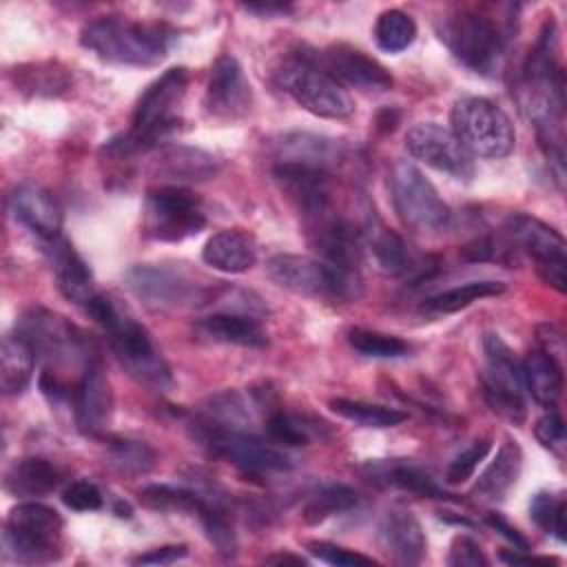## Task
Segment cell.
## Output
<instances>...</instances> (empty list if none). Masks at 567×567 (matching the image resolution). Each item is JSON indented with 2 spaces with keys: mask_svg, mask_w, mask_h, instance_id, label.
<instances>
[{
  "mask_svg": "<svg viewBox=\"0 0 567 567\" xmlns=\"http://www.w3.org/2000/svg\"><path fill=\"white\" fill-rule=\"evenodd\" d=\"M441 518L447 523H456V525H465V527H474L472 520H467L465 516H452V512H441Z\"/></svg>",
  "mask_w": 567,
  "mask_h": 567,
  "instance_id": "54",
  "label": "cell"
},
{
  "mask_svg": "<svg viewBox=\"0 0 567 567\" xmlns=\"http://www.w3.org/2000/svg\"><path fill=\"white\" fill-rule=\"evenodd\" d=\"M268 277L297 295L354 301L361 297V277L354 268L334 266L306 255H272L266 264Z\"/></svg>",
  "mask_w": 567,
  "mask_h": 567,
  "instance_id": "7",
  "label": "cell"
},
{
  "mask_svg": "<svg viewBox=\"0 0 567 567\" xmlns=\"http://www.w3.org/2000/svg\"><path fill=\"white\" fill-rule=\"evenodd\" d=\"M370 252L377 266L394 277L423 279L436 270V261L430 255H421L401 235L388 228L370 233Z\"/></svg>",
  "mask_w": 567,
  "mask_h": 567,
  "instance_id": "21",
  "label": "cell"
},
{
  "mask_svg": "<svg viewBox=\"0 0 567 567\" xmlns=\"http://www.w3.org/2000/svg\"><path fill=\"white\" fill-rule=\"evenodd\" d=\"M556 22L543 24L540 38L529 53L523 80L518 86V102L525 117L536 126L547 153L563 164V115H565V78L556 58Z\"/></svg>",
  "mask_w": 567,
  "mask_h": 567,
  "instance_id": "1",
  "label": "cell"
},
{
  "mask_svg": "<svg viewBox=\"0 0 567 567\" xmlns=\"http://www.w3.org/2000/svg\"><path fill=\"white\" fill-rule=\"evenodd\" d=\"M505 230L520 250L534 257L543 281L556 288L558 292H565L567 252H565L563 235L549 224L525 213L509 215L505 219Z\"/></svg>",
  "mask_w": 567,
  "mask_h": 567,
  "instance_id": "14",
  "label": "cell"
},
{
  "mask_svg": "<svg viewBox=\"0 0 567 567\" xmlns=\"http://www.w3.org/2000/svg\"><path fill=\"white\" fill-rule=\"evenodd\" d=\"M9 213L18 224L44 241L60 237L62 208L55 197L40 186L22 184L13 188L9 195Z\"/></svg>",
  "mask_w": 567,
  "mask_h": 567,
  "instance_id": "20",
  "label": "cell"
},
{
  "mask_svg": "<svg viewBox=\"0 0 567 567\" xmlns=\"http://www.w3.org/2000/svg\"><path fill=\"white\" fill-rule=\"evenodd\" d=\"M62 503L75 512H93L102 507V492L91 481H73L62 492Z\"/></svg>",
  "mask_w": 567,
  "mask_h": 567,
  "instance_id": "43",
  "label": "cell"
},
{
  "mask_svg": "<svg viewBox=\"0 0 567 567\" xmlns=\"http://www.w3.org/2000/svg\"><path fill=\"white\" fill-rule=\"evenodd\" d=\"M35 350L33 346L16 334H7L2 339V350H0V390L7 396L20 394L31 377H33V365H35Z\"/></svg>",
  "mask_w": 567,
  "mask_h": 567,
  "instance_id": "31",
  "label": "cell"
},
{
  "mask_svg": "<svg viewBox=\"0 0 567 567\" xmlns=\"http://www.w3.org/2000/svg\"><path fill=\"white\" fill-rule=\"evenodd\" d=\"M534 434L538 439V443L543 447H547L549 452H554L558 458L565 456V423L560 419L558 412H547L545 416H540L536 421V427H534Z\"/></svg>",
  "mask_w": 567,
  "mask_h": 567,
  "instance_id": "44",
  "label": "cell"
},
{
  "mask_svg": "<svg viewBox=\"0 0 567 567\" xmlns=\"http://www.w3.org/2000/svg\"><path fill=\"white\" fill-rule=\"evenodd\" d=\"M379 543L399 565H419L425 556V534L410 509H390L379 523Z\"/></svg>",
  "mask_w": 567,
  "mask_h": 567,
  "instance_id": "22",
  "label": "cell"
},
{
  "mask_svg": "<svg viewBox=\"0 0 567 567\" xmlns=\"http://www.w3.org/2000/svg\"><path fill=\"white\" fill-rule=\"evenodd\" d=\"M408 153L441 173L456 179H470L474 175V159L470 151L458 142L452 128L436 122H419L405 133Z\"/></svg>",
  "mask_w": 567,
  "mask_h": 567,
  "instance_id": "16",
  "label": "cell"
},
{
  "mask_svg": "<svg viewBox=\"0 0 567 567\" xmlns=\"http://www.w3.org/2000/svg\"><path fill=\"white\" fill-rule=\"evenodd\" d=\"M485 523H487L492 529H496L503 538H507V540L514 545V549H518V551H527V549H529V540H527L514 525H509L501 514L489 512V514L485 516Z\"/></svg>",
  "mask_w": 567,
  "mask_h": 567,
  "instance_id": "48",
  "label": "cell"
},
{
  "mask_svg": "<svg viewBox=\"0 0 567 567\" xmlns=\"http://www.w3.org/2000/svg\"><path fill=\"white\" fill-rule=\"evenodd\" d=\"M560 498L556 501L554 494H547V492H538L532 503H529V516L532 520L545 529L547 534H551V525H554V514H556V507H558Z\"/></svg>",
  "mask_w": 567,
  "mask_h": 567,
  "instance_id": "46",
  "label": "cell"
},
{
  "mask_svg": "<svg viewBox=\"0 0 567 567\" xmlns=\"http://www.w3.org/2000/svg\"><path fill=\"white\" fill-rule=\"evenodd\" d=\"M436 33L450 53L467 69L494 75L503 66L507 35L487 16L470 9H461L441 16L436 22Z\"/></svg>",
  "mask_w": 567,
  "mask_h": 567,
  "instance_id": "6",
  "label": "cell"
},
{
  "mask_svg": "<svg viewBox=\"0 0 567 567\" xmlns=\"http://www.w3.org/2000/svg\"><path fill=\"white\" fill-rule=\"evenodd\" d=\"M215 155L193 146H166L157 153L155 173L173 182H202L217 173Z\"/></svg>",
  "mask_w": 567,
  "mask_h": 567,
  "instance_id": "28",
  "label": "cell"
},
{
  "mask_svg": "<svg viewBox=\"0 0 567 567\" xmlns=\"http://www.w3.org/2000/svg\"><path fill=\"white\" fill-rule=\"evenodd\" d=\"M272 82L317 117L341 120L354 111L352 97L317 64L315 51H290L275 64Z\"/></svg>",
  "mask_w": 567,
  "mask_h": 567,
  "instance_id": "4",
  "label": "cell"
},
{
  "mask_svg": "<svg viewBox=\"0 0 567 567\" xmlns=\"http://www.w3.org/2000/svg\"><path fill=\"white\" fill-rule=\"evenodd\" d=\"M308 551L312 556H317L319 560H323L328 565H337V567H357V565H374L377 563L370 556H363L359 551H352V549H346L341 545L326 543V540L308 543Z\"/></svg>",
  "mask_w": 567,
  "mask_h": 567,
  "instance_id": "42",
  "label": "cell"
},
{
  "mask_svg": "<svg viewBox=\"0 0 567 567\" xmlns=\"http://www.w3.org/2000/svg\"><path fill=\"white\" fill-rule=\"evenodd\" d=\"M392 202L408 228L434 233L447 226L450 206L439 197L430 179L408 159H399L390 175Z\"/></svg>",
  "mask_w": 567,
  "mask_h": 567,
  "instance_id": "11",
  "label": "cell"
},
{
  "mask_svg": "<svg viewBox=\"0 0 567 567\" xmlns=\"http://www.w3.org/2000/svg\"><path fill=\"white\" fill-rule=\"evenodd\" d=\"M330 410L339 414L341 419H348L361 427H394L401 425L408 419V412L388 408V405H377V403H365V401H352V399H332Z\"/></svg>",
  "mask_w": 567,
  "mask_h": 567,
  "instance_id": "35",
  "label": "cell"
},
{
  "mask_svg": "<svg viewBox=\"0 0 567 567\" xmlns=\"http://www.w3.org/2000/svg\"><path fill=\"white\" fill-rule=\"evenodd\" d=\"M195 439L208 447L215 456L235 465L246 474H272L288 472L292 467L290 456L252 436L246 430H233L217 425L213 421H202L195 425Z\"/></svg>",
  "mask_w": 567,
  "mask_h": 567,
  "instance_id": "10",
  "label": "cell"
},
{
  "mask_svg": "<svg viewBox=\"0 0 567 567\" xmlns=\"http://www.w3.org/2000/svg\"><path fill=\"white\" fill-rule=\"evenodd\" d=\"M47 244H49V255H51V264H53V272H55L60 292L69 301L84 308L89 303V299L95 295L89 266L84 264V259L73 250V246L66 239L55 237Z\"/></svg>",
  "mask_w": 567,
  "mask_h": 567,
  "instance_id": "24",
  "label": "cell"
},
{
  "mask_svg": "<svg viewBox=\"0 0 567 567\" xmlns=\"http://www.w3.org/2000/svg\"><path fill=\"white\" fill-rule=\"evenodd\" d=\"M481 394L487 403V408L498 414L501 419L520 425L527 416V408H525V399L523 392L516 390H507L501 385H489V383H481Z\"/></svg>",
  "mask_w": 567,
  "mask_h": 567,
  "instance_id": "40",
  "label": "cell"
},
{
  "mask_svg": "<svg viewBox=\"0 0 567 567\" xmlns=\"http://www.w3.org/2000/svg\"><path fill=\"white\" fill-rule=\"evenodd\" d=\"M193 332L204 341L226 343V346L264 348L268 343V334L261 328V319L241 315V312L213 310L210 315L195 319Z\"/></svg>",
  "mask_w": 567,
  "mask_h": 567,
  "instance_id": "23",
  "label": "cell"
},
{
  "mask_svg": "<svg viewBox=\"0 0 567 567\" xmlns=\"http://www.w3.org/2000/svg\"><path fill=\"white\" fill-rule=\"evenodd\" d=\"M206 226L199 197L179 186L153 188L144 204V235L159 241H182Z\"/></svg>",
  "mask_w": 567,
  "mask_h": 567,
  "instance_id": "13",
  "label": "cell"
},
{
  "mask_svg": "<svg viewBox=\"0 0 567 567\" xmlns=\"http://www.w3.org/2000/svg\"><path fill=\"white\" fill-rule=\"evenodd\" d=\"M202 259L215 270L239 275L255 266L257 248L246 233L219 230L204 244Z\"/></svg>",
  "mask_w": 567,
  "mask_h": 567,
  "instance_id": "27",
  "label": "cell"
},
{
  "mask_svg": "<svg viewBox=\"0 0 567 567\" xmlns=\"http://www.w3.org/2000/svg\"><path fill=\"white\" fill-rule=\"evenodd\" d=\"M264 563L268 565H284V563H292V565H306V560L301 556H292V554H272L268 558H264Z\"/></svg>",
  "mask_w": 567,
  "mask_h": 567,
  "instance_id": "52",
  "label": "cell"
},
{
  "mask_svg": "<svg viewBox=\"0 0 567 567\" xmlns=\"http://www.w3.org/2000/svg\"><path fill=\"white\" fill-rule=\"evenodd\" d=\"M447 565H452V567H485L487 558L483 556L476 540L461 534V536H454V540L450 545Z\"/></svg>",
  "mask_w": 567,
  "mask_h": 567,
  "instance_id": "45",
  "label": "cell"
},
{
  "mask_svg": "<svg viewBox=\"0 0 567 567\" xmlns=\"http://www.w3.org/2000/svg\"><path fill=\"white\" fill-rule=\"evenodd\" d=\"M62 516L42 503L16 505L2 529V556L13 563L47 565L62 556Z\"/></svg>",
  "mask_w": 567,
  "mask_h": 567,
  "instance_id": "5",
  "label": "cell"
},
{
  "mask_svg": "<svg viewBox=\"0 0 567 567\" xmlns=\"http://www.w3.org/2000/svg\"><path fill=\"white\" fill-rule=\"evenodd\" d=\"M188 547L186 545H162L146 554H140L133 558V565H171L182 558H186Z\"/></svg>",
  "mask_w": 567,
  "mask_h": 567,
  "instance_id": "47",
  "label": "cell"
},
{
  "mask_svg": "<svg viewBox=\"0 0 567 567\" xmlns=\"http://www.w3.org/2000/svg\"><path fill=\"white\" fill-rule=\"evenodd\" d=\"M357 503H359V496L352 487H348L343 483H332V485L321 487L306 501L301 516L308 525H317L339 512L352 509Z\"/></svg>",
  "mask_w": 567,
  "mask_h": 567,
  "instance_id": "37",
  "label": "cell"
},
{
  "mask_svg": "<svg viewBox=\"0 0 567 567\" xmlns=\"http://www.w3.org/2000/svg\"><path fill=\"white\" fill-rule=\"evenodd\" d=\"M175 31L164 22H135L124 16H97L80 31V44L117 64L151 66L166 58Z\"/></svg>",
  "mask_w": 567,
  "mask_h": 567,
  "instance_id": "3",
  "label": "cell"
},
{
  "mask_svg": "<svg viewBox=\"0 0 567 567\" xmlns=\"http://www.w3.org/2000/svg\"><path fill=\"white\" fill-rule=\"evenodd\" d=\"M84 312L109 334L111 350L133 379L153 390H166L173 383L171 368L151 332L111 297L95 292Z\"/></svg>",
  "mask_w": 567,
  "mask_h": 567,
  "instance_id": "2",
  "label": "cell"
},
{
  "mask_svg": "<svg viewBox=\"0 0 567 567\" xmlns=\"http://www.w3.org/2000/svg\"><path fill=\"white\" fill-rule=\"evenodd\" d=\"M315 60L341 86L383 93L394 84L390 71L381 62L350 44H332L323 51H315Z\"/></svg>",
  "mask_w": 567,
  "mask_h": 567,
  "instance_id": "17",
  "label": "cell"
},
{
  "mask_svg": "<svg viewBox=\"0 0 567 567\" xmlns=\"http://www.w3.org/2000/svg\"><path fill=\"white\" fill-rule=\"evenodd\" d=\"M157 461L155 450L146 441L137 439H111L106 443V463L124 476H142Z\"/></svg>",
  "mask_w": 567,
  "mask_h": 567,
  "instance_id": "34",
  "label": "cell"
},
{
  "mask_svg": "<svg viewBox=\"0 0 567 567\" xmlns=\"http://www.w3.org/2000/svg\"><path fill=\"white\" fill-rule=\"evenodd\" d=\"M551 534L565 543L567 540V503L560 498L558 507H556V514H554V525H551Z\"/></svg>",
  "mask_w": 567,
  "mask_h": 567,
  "instance_id": "50",
  "label": "cell"
},
{
  "mask_svg": "<svg viewBox=\"0 0 567 567\" xmlns=\"http://www.w3.org/2000/svg\"><path fill=\"white\" fill-rule=\"evenodd\" d=\"M503 563H509V565H518V563H534V560H540V558H534V556H520V554H516V551H501V556H498Z\"/></svg>",
  "mask_w": 567,
  "mask_h": 567,
  "instance_id": "53",
  "label": "cell"
},
{
  "mask_svg": "<svg viewBox=\"0 0 567 567\" xmlns=\"http://www.w3.org/2000/svg\"><path fill=\"white\" fill-rule=\"evenodd\" d=\"M368 476L388 487H396L423 498H447L445 489L432 478L430 472H425L421 465L405 461V458H392V461H370L365 463Z\"/></svg>",
  "mask_w": 567,
  "mask_h": 567,
  "instance_id": "26",
  "label": "cell"
},
{
  "mask_svg": "<svg viewBox=\"0 0 567 567\" xmlns=\"http://www.w3.org/2000/svg\"><path fill=\"white\" fill-rule=\"evenodd\" d=\"M505 290L503 281H494V279H478V281H467L463 286H454L447 288L430 299H425L423 310H432V312H456L467 308L470 303L485 299V297H496Z\"/></svg>",
  "mask_w": 567,
  "mask_h": 567,
  "instance_id": "36",
  "label": "cell"
},
{
  "mask_svg": "<svg viewBox=\"0 0 567 567\" xmlns=\"http://www.w3.org/2000/svg\"><path fill=\"white\" fill-rule=\"evenodd\" d=\"M16 332L33 346L35 354H42L55 363L86 359L89 341L84 334L62 315L47 308H29L22 312L16 323Z\"/></svg>",
  "mask_w": 567,
  "mask_h": 567,
  "instance_id": "15",
  "label": "cell"
},
{
  "mask_svg": "<svg viewBox=\"0 0 567 567\" xmlns=\"http://www.w3.org/2000/svg\"><path fill=\"white\" fill-rule=\"evenodd\" d=\"M483 354H485V368L478 377L481 383H492V385L509 388L516 392L525 390L520 361L516 352L496 332L483 334Z\"/></svg>",
  "mask_w": 567,
  "mask_h": 567,
  "instance_id": "33",
  "label": "cell"
},
{
  "mask_svg": "<svg viewBox=\"0 0 567 567\" xmlns=\"http://www.w3.org/2000/svg\"><path fill=\"white\" fill-rule=\"evenodd\" d=\"M523 467V452L516 441L505 439L492 458V463L483 470V474L476 478L472 487V496H481L485 501H498L505 496V492L516 483Z\"/></svg>",
  "mask_w": 567,
  "mask_h": 567,
  "instance_id": "29",
  "label": "cell"
},
{
  "mask_svg": "<svg viewBox=\"0 0 567 567\" xmlns=\"http://www.w3.org/2000/svg\"><path fill=\"white\" fill-rule=\"evenodd\" d=\"M188 71L173 66L153 80L140 95L133 111V128L124 148H140L168 133L179 122V106L186 95Z\"/></svg>",
  "mask_w": 567,
  "mask_h": 567,
  "instance_id": "9",
  "label": "cell"
},
{
  "mask_svg": "<svg viewBox=\"0 0 567 567\" xmlns=\"http://www.w3.org/2000/svg\"><path fill=\"white\" fill-rule=\"evenodd\" d=\"M520 370L532 399L543 408H554L563 394V363L538 348L520 361Z\"/></svg>",
  "mask_w": 567,
  "mask_h": 567,
  "instance_id": "30",
  "label": "cell"
},
{
  "mask_svg": "<svg viewBox=\"0 0 567 567\" xmlns=\"http://www.w3.org/2000/svg\"><path fill=\"white\" fill-rule=\"evenodd\" d=\"M75 425L86 436H97L111 421L113 390L104 368L97 361H89L78 381L73 394Z\"/></svg>",
  "mask_w": 567,
  "mask_h": 567,
  "instance_id": "19",
  "label": "cell"
},
{
  "mask_svg": "<svg viewBox=\"0 0 567 567\" xmlns=\"http://www.w3.org/2000/svg\"><path fill=\"white\" fill-rule=\"evenodd\" d=\"M62 478V470L55 463L40 456H27L4 472V489L16 498L35 501L58 489Z\"/></svg>",
  "mask_w": 567,
  "mask_h": 567,
  "instance_id": "25",
  "label": "cell"
},
{
  "mask_svg": "<svg viewBox=\"0 0 567 567\" xmlns=\"http://www.w3.org/2000/svg\"><path fill=\"white\" fill-rule=\"evenodd\" d=\"M348 343L354 348V352L372 359H399L410 352V343L385 332L365 330V328H352L348 332Z\"/></svg>",
  "mask_w": 567,
  "mask_h": 567,
  "instance_id": "39",
  "label": "cell"
},
{
  "mask_svg": "<svg viewBox=\"0 0 567 567\" xmlns=\"http://www.w3.org/2000/svg\"><path fill=\"white\" fill-rule=\"evenodd\" d=\"M416 38V22L401 9H388L377 18L374 40L388 53L405 51Z\"/></svg>",
  "mask_w": 567,
  "mask_h": 567,
  "instance_id": "38",
  "label": "cell"
},
{
  "mask_svg": "<svg viewBox=\"0 0 567 567\" xmlns=\"http://www.w3.org/2000/svg\"><path fill=\"white\" fill-rule=\"evenodd\" d=\"M252 91L244 69L233 55H219L210 69L204 106L206 113L221 122H233L250 111Z\"/></svg>",
  "mask_w": 567,
  "mask_h": 567,
  "instance_id": "18",
  "label": "cell"
},
{
  "mask_svg": "<svg viewBox=\"0 0 567 567\" xmlns=\"http://www.w3.org/2000/svg\"><path fill=\"white\" fill-rule=\"evenodd\" d=\"M538 343H540V350L551 354L556 361L563 359V352H565V337L563 332L556 328V326H540L538 328Z\"/></svg>",
  "mask_w": 567,
  "mask_h": 567,
  "instance_id": "49",
  "label": "cell"
},
{
  "mask_svg": "<svg viewBox=\"0 0 567 567\" xmlns=\"http://www.w3.org/2000/svg\"><path fill=\"white\" fill-rule=\"evenodd\" d=\"M128 290L155 308L208 306V288L177 266L137 264L126 272Z\"/></svg>",
  "mask_w": 567,
  "mask_h": 567,
  "instance_id": "12",
  "label": "cell"
},
{
  "mask_svg": "<svg viewBox=\"0 0 567 567\" xmlns=\"http://www.w3.org/2000/svg\"><path fill=\"white\" fill-rule=\"evenodd\" d=\"M244 9L259 16H272V13H286L292 7L290 4H244Z\"/></svg>",
  "mask_w": 567,
  "mask_h": 567,
  "instance_id": "51",
  "label": "cell"
},
{
  "mask_svg": "<svg viewBox=\"0 0 567 567\" xmlns=\"http://www.w3.org/2000/svg\"><path fill=\"white\" fill-rule=\"evenodd\" d=\"M452 133L470 155L501 159L514 151L516 131L509 115L487 97H461L450 111Z\"/></svg>",
  "mask_w": 567,
  "mask_h": 567,
  "instance_id": "8",
  "label": "cell"
},
{
  "mask_svg": "<svg viewBox=\"0 0 567 567\" xmlns=\"http://www.w3.org/2000/svg\"><path fill=\"white\" fill-rule=\"evenodd\" d=\"M492 443L489 439H476L472 441L467 447H463L454 458L452 463L447 465V472H445V478L447 483H465L478 467V463L487 456Z\"/></svg>",
  "mask_w": 567,
  "mask_h": 567,
  "instance_id": "41",
  "label": "cell"
},
{
  "mask_svg": "<svg viewBox=\"0 0 567 567\" xmlns=\"http://www.w3.org/2000/svg\"><path fill=\"white\" fill-rule=\"evenodd\" d=\"M266 432L272 441L286 443V445H310L315 441H328L332 436V430L326 421L299 414V412H270L266 416Z\"/></svg>",
  "mask_w": 567,
  "mask_h": 567,
  "instance_id": "32",
  "label": "cell"
}]
</instances>
